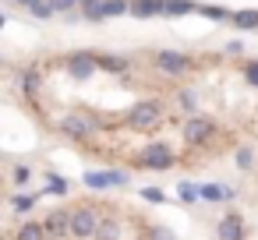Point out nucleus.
<instances>
[{
  "label": "nucleus",
  "instance_id": "nucleus-1",
  "mask_svg": "<svg viewBox=\"0 0 258 240\" xmlns=\"http://www.w3.org/2000/svg\"><path fill=\"white\" fill-rule=\"evenodd\" d=\"M159 120H163V106H159V103H138V106L127 113V124L138 127V131H149V127H156Z\"/></svg>",
  "mask_w": 258,
  "mask_h": 240
},
{
  "label": "nucleus",
  "instance_id": "nucleus-2",
  "mask_svg": "<svg viewBox=\"0 0 258 240\" xmlns=\"http://www.w3.org/2000/svg\"><path fill=\"white\" fill-rule=\"evenodd\" d=\"M142 166H145V170H170V166H173V152H170V145H166V141H152V145H145V148H142Z\"/></svg>",
  "mask_w": 258,
  "mask_h": 240
},
{
  "label": "nucleus",
  "instance_id": "nucleus-3",
  "mask_svg": "<svg viewBox=\"0 0 258 240\" xmlns=\"http://www.w3.org/2000/svg\"><path fill=\"white\" fill-rule=\"evenodd\" d=\"M71 233H75V236H96V233H99L96 212H92V208H78V212L71 215Z\"/></svg>",
  "mask_w": 258,
  "mask_h": 240
},
{
  "label": "nucleus",
  "instance_id": "nucleus-4",
  "mask_svg": "<svg viewBox=\"0 0 258 240\" xmlns=\"http://www.w3.org/2000/svg\"><path fill=\"white\" fill-rule=\"evenodd\" d=\"M68 71H71L75 82H89L92 71H96V57L92 53H71L68 57Z\"/></svg>",
  "mask_w": 258,
  "mask_h": 240
},
{
  "label": "nucleus",
  "instance_id": "nucleus-5",
  "mask_svg": "<svg viewBox=\"0 0 258 240\" xmlns=\"http://www.w3.org/2000/svg\"><path fill=\"white\" fill-rule=\"evenodd\" d=\"M120 187V184H127V173H120V170H103V173H85V187H92V191H103V187Z\"/></svg>",
  "mask_w": 258,
  "mask_h": 240
},
{
  "label": "nucleus",
  "instance_id": "nucleus-6",
  "mask_svg": "<svg viewBox=\"0 0 258 240\" xmlns=\"http://www.w3.org/2000/svg\"><path fill=\"white\" fill-rule=\"evenodd\" d=\"M156 67H159V71H166V74H184V71L191 67V60H187L184 53H173V50H163V53L156 57Z\"/></svg>",
  "mask_w": 258,
  "mask_h": 240
},
{
  "label": "nucleus",
  "instance_id": "nucleus-7",
  "mask_svg": "<svg viewBox=\"0 0 258 240\" xmlns=\"http://www.w3.org/2000/svg\"><path fill=\"white\" fill-rule=\"evenodd\" d=\"M212 131H216V127H212V120L191 117V120L184 124V141H187V145H198V141H205V138H209Z\"/></svg>",
  "mask_w": 258,
  "mask_h": 240
},
{
  "label": "nucleus",
  "instance_id": "nucleus-8",
  "mask_svg": "<svg viewBox=\"0 0 258 240\" xmlns=\"http://www.w3.org/2000/svg\"><path fill=\"white\" fill-rule=\"evenodd\" d=\"M60 131L71 134V138H89V134H92V124H89L85 117H75V113H71V117L60 120Z\"/></svg>",
  "mask_w": 258,
  "mask_h": 240
},
{
  "label": "nucleus",
  "instance_id": "nucleus-9",
  "mask_svg": "<svg viewBox=\"0 0 258 240\" xmlns=\"http://www.w3.org/2000/svg\"><path fill=\"white\" fill-rule=\"evenodd\" d=\"M43 226H46L50 236H64V233H71V215L68 212H50L43 219Z\"/></svg>",
  "mask_w": 258,
  "mask_h": 240
},
{
  "label": "nucleus",
  "instance_id": "nucleus-10",
  "mask_svg": "<svg viewBox=\"0 0 258 240\" xmlns=\"http://www.w3.org/2000/svg\"><path fill=\"white\" fill-rule=\"evenodd\" d=\"M219 240H244V219L240 215H226L219 222Z\"/></svg>",
  "mask_w": 258,
  "mask_h": 240
},
{
  "label": "nucleus",
  "instance_id": "nucleus-11",
  "mask_svg": "<svg viewBox=\"0 0 258 240\" xmlns=\"http://www.w3.org/2000/svg\"><path fill=\"white\" fill-rule=\"evenodd\" d=\"M230 198H233V187H226V184H202V201L219 205V201H230Z\"/></svg>",
  "mask_w": 258,
  "mask_h": 240
},
{
  "label": "nucleus",
  "instance_id": "nucleus-12",
  "mask_svg": "<svg viewBox=\"0 0 258 240\" xmlns=\"http://www.w3.org/2000/svg\"><path fill=\"white\" fill-rule=\"evenodd\" d=\"M131 15L135 18H156V15H163V0H131Z\"/></svg>",
  "mask_w": 258,
  "mask_h": 240
},
{
  "label": "nucleus",
  "instance_id": "nucleus-13",
  "mask_svg": "<svg viewBox=\"0 0 258 240\" xmlns=\"http://www.w3.org/2000/svg\"><path fill=\"white\" fill-rule=\"evenodd\" d=\"M124 11H131V0H103V8L92 15V22H99V18H113V15H124Z\"/></svg>",
  "mask_w": 258,
  "mask_h": 240
},
{
  "label": "nucleus",
  "instance_id": "nucleus-14",
  "mask_svg": "<svg viewBox=\"0 0 258 240\" xmlns=\"http://www.w3.org/2000/svg\"><path fill=\"white\" fill-rule=\"evenodd\" d=\"M191 11H202L195 0H163V15H191Z\"/></svg>",
  "mask_w": 258,
  "mask_h": 240
},
{
  "label": "nucleus",
  "instance_id": "nucleus-15",
  "mask_svg": "<svg viewBox=\"0 0 258 240\" xmlns=\"http://www.w3.org/2000/svg\"><path fill=\"white\" fill-rule=\"evenodd\" d=\"M50 233H46V226L43 222H25L22 229H18V240H46Z\"/></svg>",
  "mask_w": 258,
  "mask_h": 240
},
{
  "label": "nucleus",
  "instance_id": "nucleus-16",
  "mask_svg": "<svg viewBox=\"0 0 258 240\" xmlns=\"http://www.w3.org/2000/svg\"><path fill=\"white\" fill-rule=\"evenodd\" d=\"M230 22H233L237 29H258V11H233Z\"/></svg>",
  "mask_w": 258,
  "mask_h": 240
},
{
  "label": "nucleus",
  "instance_id": "nucleus-17",
  "mask_svg": "<svg viewBox=\"0 0 258 240\" xmlns=\"http://www.w3.org/2000/svg\"><path fill=\"white\" fill-rule=\"evenodd\" d=\"M177 194H180V201H198V198H202V184L180 180V184H177Z\"/></svg>",
  "mask_w": 258,
  "mask_h": 240
},
{
  "label": "nucleus",
  "instance_id": "nucleus-18",
  "mask_svg": "<svg viewBox=\"0 0 258 240\" xmlns=\"http://www.w3.org/2000/svg\"><path fill=\"white\" fill-rule=\"evenodd\" d=\"M36 201H39V194H25V191H22V194L11 198V208H15V212H32Z\"/></svg>",
  "mask_w": 258,
  "mask_h": 240
},
{
  "label": "nucleus",
  "instance_id": "nucleus-19",
  "mask_svg": "<svg viewBox=\"0 0 258 240\" xmlns=\"http://www.w3.org/2000/svg\"><path fill=\"white\" fill-rule=\"evenodd\" d=\"M117 236H120L117 222H113V219H103V222H99V233H96V240H117Z\"/></svg>",
  "mask_w": 258,
  "mask_h": 240
},
{
  "label": "nucleus",
  "instance_id": "nucleus-20",
  "mask_svg": "<svg viewBox=\"0 0 258 240\" xmlns=\"http://www.w3.org/2000/svg\"><path fill=\"white\" fill-rule=\"evenodd\" d=\"M96 64H99V67H106V71H124V67H127V60H124V57H96Z\"/></svg>",
  "mask_w": 258,
  "mask_h": 240
},
{
  "label": "nucleus",
  "instance_id": "nucleus-21",
  "mask_svg": "<svg viewBox=\"0 0 258 240\" xmlns=\"http://www.w3.org/2000/svg\"><path fill=\"white\" fill-rule=\"evenodd\" d=\"M46 194H68V180L53 173V177L46 180Z\"/></svg>",
  "mask_w": 258,
  "mask_h": 240
},
{
  "label": "nucleus",
  "instance_id": "nucleus-22",
  "mask_svg": "<svg viewBox=\"0 0 258 240\" xmlns=\"http://www.w3.org/2000/svg\"><path fill=\"white\" fill-rule=\"evenodd\" d=\"M22 89H25V92H36V89H39V74H36V71H25V74H22Z\"/></svg>",
  "mask_w": 258,
  "mask_h": 240
},
{
  "label": "nucleus",
  "instance_id": "nucleus-23",
  "mask_svg": "<svg viewBox=\"0 0 258 240\" xmlns=\"http://www.w3.org/2000/svg\"><path fill=\"white\" fill-rule=\"evenodd\" d=\"M142 198H145V201H152V205H159V201H166V194H163L159 187H142Z\"/></svg>",
  "mask_w": 258,
  "mask_h": 240
},
{
  "label": "nucleus",
  "instance_id": "nucleus-24",
  "mask_svg": "<svg viewBox=\"0 0 258 240\" xmlns=\"http://www.w3.org/2000/svg\"><path fill=\"white\" fill-rule=\"evenodd\" d=\"M46 4H50V11L57 15V11H71V8L78 4V0H46Z\"/></svg>",
  "mask_w": 258,
  "mask_h": 240
},
{
  "label": "nucleus",
  "instance_id": "nucleus-25",
  "mask_svg": "<svg viewBox=\"0 0 258 240\" xmlns=\"http://www.w3.org/2000/svg\"><path fill=\"white\" fill-rule=\"evenodd\" d=\"M251 159H254V155H251V148H240V152H237V166H240V170H247V166H251Z\"/></svg>",
  "mask_w": 258,
  "mask_h": 240
},
{
  "label": "nucleus",
  "instance_id": "nucleus-26",
  "mask_svg": "<svg viewBox=\"0 0 258 240\" xmlns=\"http://www.w3.org/2000/svg\"><path fill=\"white\" fill-rule=\"evenodd\" d=\"M29 177H32L29 166H15V184H29Z\"/></svg>",
  "mask_w": 258,
  "mask_h": 240
},
{
  "label": "nucleus",
  "instance_id": "nucleus-27",
  "mask_svg": "<svg viewBox=\"0 0 258 240\" xmlns=\"http://www.w3.org/2000/svg\"><path fill=\"white\" fill-rule=\"evenodd\" d=\"M202 15H209V18H216V22H219V18H226V11H223V8H202Z\"/></svg>",
  "mask_w": 258,
  "mask_h": 240
},
{
  "label": "nucleus",
  "instance_id": "nucleus-28",
  "mask_svg": "<svg viewBox=\"0 0 258 240\" xmlns=\"http://www.w3.org/2000/svg\"><path fill=\"white\" fill-rule=\"evenodd\" d=\"M180 106H184V110H195V96H191V92H180Z\"/></svg>",
  "mask_w": 258,
  "mask_h": 240
},
{
  "label": "nucleus",
  "instance_id": "nucleus-29",
  "mask_svg": "<svg viewBox=\"0 0 258 240\" xmlns=\"http://www.w3.org/2000/svg\"><path fill=\"white\" fill-rule=\"evenodd\" d=\"M247 82L258 89V64H247Z\"/></svg>",
  "mask_w": 258,
  "mask_h": 240
},
{
  "label": "nucleus",
  "instance_id": "nucleus-30",
  "mask_svg": "<svg viewBox=\"0 0 258 240\" xmlns=\"http://www.w3.org/2000/svg\"><path fill=\"white\" fill-rule=\"evenodd\" d=\"M152 240H173V233H166V229H152Z\"/></svg>",
  "mask_w": 258,
  "mask_h": 240
}]
</instances>
